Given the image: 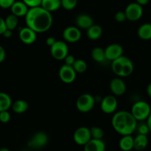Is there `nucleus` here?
Returning <instances> with one entry per match:
<instances>
[{"mask_svg": "<svg viewBox=\"0 0 151 151\" xmlns=\"http://www.w3.org/2000/svg\"><path fill=\"white\" fill-rule=\"evenodd\" d=\"M2 35L6 38H10V37L12 36V30H10V29H7L5 31H4V33L2 34Z\"/></svg>", "mask_w": 151, "mask_h": 151, "instance_id": "ea45409f", "label": "nucleus"}, {"mask_svg": "<svg viewBox=\"0 0 151 151\" xmlns=\"http://www.w3.org/2000/svg\"><path fill=\"white\" fill-rule=\"evenodd\" d=\"M56 40L54 37H52V36L48 37V38L46 39V44L50 47L51 46H53L55 43H56Z\"/></svg>", "mask_w": 151, "mask_h": 151, "instance_id": "58836bf2", "label": "nucleus"}, {"mask_svg": "<svg viewBox=\"0 0 151 151\" xmlns=\"http://www.w3.org/2000/svg\"><path fill=\"white\" fill-rule=\"evenodd\" d=\"M84 151H105V144L102 139H91L84 145Z\"/></svg>", "mask_w": 151, "mask_h": 151, "instance_id": "a211bd4d", "label": "nucleus"}, {"mask_svg": "<svg viewBox=\"0 0 151 151\" xmlns=\"http://www.w3.org/2000/svg\"><path fill=\"white\" fill-rule=\"evenodd\" d=\"M16 0H0V7L3 9L10 8Z\"/></svg>", "mask_w": 151, "mask_h": 151, "instance_id": "f704fd0d", "label": "nucleus"}, {"mask_svg": "<svg viewBox=\"0 0 151 151\" xmlns=\"http://www.w3.org/2000/svg\"><path fill=\"white\" fill-rule=\"evenodd\" d=\"M52 13L47 11L41 6L31 7L25 16L27 27L31 28L36 33L47 32L53 25Z\"/></svg>", "mask_w": 151, "mask_h": 151, "instance_id": "f257e3e1", "label": "nucleus"}, {"mask_svg": "<svg viewBox=\"0 0 151 151\" xmlns=\"http://www.w3.org/2000/svg\"><path fill=\"white\" fill-rule=\"evenodd\" d=\"M113 129L121 136L131 135L136 131L138 121L130 111L125 110L115 111L111 119Z\"/></svg>", "mask_w": 151, "mask_h": 151, "instance_id": "f03ea898", "label": "nucleus"}, {"mask_svg": "<svg viewBox=\"0 0 151 151\" xmlns=\"http://www.w3.org/2000/svg\"><path fill=\"white\" fill-rule=\"evenodd\" d=\"M130 113L138 122H142L147 119L151 113V107L146 101L139 100L133 105Z\"/></svg>", "mask_w": 151, "mask_h": 151, "instance_id": "20e7f679", "label": "nucleus"}, {"mask_svg": "<svg viewBox=\"0 0 151 151\" xmlns=\"http://www.w3.org/2000/svg\"><path fill=\"white\" fill-rule=\"evenodd\" d=\"M90 128L81 126L77 128L73 134V140L78 145L84 146L91 139Z\"/></svg>", "mask_w": 151, "mask_h": 151, "instance_id": "1a4fd4ad", "label": "nucleus"}, {"mask_svg": "<svg viewBox=\"0 0 151 151\" xmlns=\"http://www.w3.org/2000/svg\"><path fill=\"white\" fill-rule=\"evenodd\" d=\"M90 131L92 139H102V138L104 137V131L102 128L98 126H93L90 128Z\"/></svg>", "mask_w": 151, "mask_h": 151, "instance_id": "c85d7f7f", "label": "nucleus"}, {"mask_svg": "<svg viewBox=\"0 0 151 151\" xmlns=\"http://www.w3.org/2000/svg\"><path fill=\"white\" fill-rule=\"evenodd\" d=\"M5 21V24L7 27V29H10V30H14L18 26V23H19V19H18L17 16H16L13 14H10L5 18L4 19Z\"/></svg>", "mask_w": 151, "mask_h": 151, "instance_id": "bb28decb", "label": "nucleus"}, {"mask_svg": "<svg viewBox=\"0 0 151 151\" xmlns=\"http://www.w3.org/2000/svg\"><path fill=\"white\" fill-rule=\"evenodd\" d=\"M148 145V138L147 135L139 134L134 138L133 142V149L138 151L144 150Z\"/></svg>", "mask_w": 151, "mask_h": 151, "instance_id": "aec40b11", "label": "nucleus"}, {"mask_svg": "<svg viewBox=\"0 0 151 151\" xmlns=\"http://www.w3.org/2000/svg\"><path fill=\"white\" fill-rule=\"evenodd\" d=\"M6 29H7V27L5 24V21L0 16V35H2Z\"/></svg>", "mask_w": 151, "mask_h": 151, "instance_id": "e433bc0d", "label": "nucleus"}, {"mask_svg": "<svg viewBox=\"0 0 151 151\" xmlns=\"http://www.w3.org/2000/svg\"><path fill=\"white\" fill-rule=\"evenodd\" d=\"M147 94L151 98V83L148 84L147 87Z\"/></svg>", "mask_w": 151, "mask_h": 151, "instance_id": "37998d69", "label": "nucleus"}, {"mask_svg": "<svg viewBox=\"0 0 151 151\" xmlns=\"http://www.w3.org/2000/svg\"><path fill=\"white\" fill-rule=\"evenodd\" d=\"M28 10H29V7L22 1H16L10 7L12 14L15 15L18 18L22 17V16L25 17Z\"/></svg>", "mask_w": 151, "mask_h": 151, "instance_id": "f3484780", "label": "nucleus"}, {"mask_svg": "<svg viewBox=\"0 0 151 151\" xmlns=\"http://www.w3.org/2000/svg\"><path fill=\"white\" fill-rule=\"evenodd\" d=\"M0 151H10V150L7 147H1V148H0Z\"/></svg>", "mask_w": 151, "mask_h": 151, "instance_id": "c03bdc74", "label": "nucleus"}, {"mask_svg": "<svg viewBox=\"0 0 151 151\" xmlns=\"http://www.w3.org/2000/svg\"><path fill=\"white\" fill-rule=\"evenodd\" d=\"M114 19L118 23H121V22H124V21L127 20V18H126V15L124 11H118L115 13V16H114Z\"/></svg>", "mask_w": 151, "mask_h": 151, "instance_id": "473e14b6", "label": "nucleus"}, {"mask_svg": "<svg viewBox=\"0 0 151 151\" xmlns=\"http://www.w3.org/2000/svg\"><path fill=\"white\" fill-rule=\"evenodd\" d=\"M123 52H124V49H123L122 46L120 45V44H110L105 49L106 60L113 61V60H115L118 58L123 55Z\"/></svg>", "mask_w": 151, "mask_h": 151, "instance_id": "ddd939ff", "label": "nucleus"}, {"mask_svg": "<svg viewBox=\"0 0 151 151\" xmlns=\"http://www.w3.org/2000/svg\"><path fill=\"white\" fill-rule=\"evenodd\" d=\"M59 76L61 81L66 84L72 83L76 78V72L72 66L64 64L59 71Z\"/></svg>", "mask_w": 151, "mask_h": 151, "instance_id": "6e6552de", "label": "nucleus"}, {"mask_svg": "<svg viewBox=\"0 0 151 151\" xmlns=\"http://www.w3.org/2000/svg\"><path fill=\"white\" fill-rule=\"evenodd\" d=\"M110 89L115 96H121L125 93L127 86L120 78H115L110 82Z\"/></svg>", "mask_w": 151, "mask_h": 151, "instance_id": "2eb2a0df", "label": "nucleus"}, {"mask_svg": "<svg viewBox=\"0 0 151 151\" xmlns=\"http://www.w3.org/2000/svg\"><path fill=\"white\" fill-rule=\"evenodd\" d=\"M40 6L50 13L56 11L62 7L61 0H41Z\"/></svg>", "mask_w": 151, "mask_h": 151, "instance_id": "412c9836", "label": "nucleus"}, {"mask_svg": "<svg viewBox=\"0 0 151 151\" xmlns=\"http://www.w3.org/2000/svg\"><path fill=\"white\" fill-rule=\"evenodd\" d=\"M127 20L130 22H136L143 16V7L137 2H132L127 4L124 10Z\"/></svg>", "mask_w": 151, "mask_h": 151, "instance_id": "0eeeda50", "label": "nucleus"}, {"mask_svg": "<svg viewBox=\"0 0 151 151\" xmlns=\"http://www.w3.org/2000/svg\"><path fill=\"white\" fill-rule=\"evenodd\" d=\"M12 99L5 92H0V111H7L12 106Z\"/></svg>", "mask_w": 151, "mask_h": 151, "instance_id": "393cba45", "label": "nucleus"}, {"mask_svg": "<svg viewBox=\"0 0 151 151\" xmlns=\"http://www.w3.org/2000/svg\"><path fill=\"white\" fill-rule=\"evenodd\" d=\"M102 35V27L93 24L87 29V35L92 41H96L101 38Z\"/></svg>", "mask_w": 151, "mask_h": 151, "instance_id": "4be33fe9", "label": "nucleus"}, {"mask_svg": "<svg viewBox=\"0 0 151 151\" xmlns=\"http://www.w3.org/2000/svg\"><path fill=\"white\" fill-rule=\"evenodd\" d=\"M6 58V51L2 46L0 45V63H2Z\"/></svg>", "mask_w": 151, "mask_h": 151, "instance_id": "4c0bfd02", "label": "nucleus"}, {"mask_svg": "<svg viewBox=\"0 0 151 151\" xmlns=\"http://www.w3.org/2000/svg\"><path fill=\"white\" fill-rule=\"evenodd\" d=\"M64 60H65V64L68 65V66H73V64L74 62H75L76 58L73 55L68 54V55L66 56V58L64 59Z\"/></svg>", "mask_w": 151, "mask_h": 151, "instance_id": "c9c22d12", "label": "nucleus"}, {"mask_svg": "<svg viewBox=\"0 0 151 151\" xmlns=\"http://www.w3.org/2000/svg\"><path fill=\"white\" fill-rule=\"evenodd\" d=\"M21 41L25 44H32L36 41L37 38V33L31 28L28 27L21 28L19 33Z\"/></svg>", "mask_w": 151, "mask_h": 151, "instance_id": "4468645a", "label": "nucleus"}, {"mask_svg": "<svg viewBox=\"0 0 151 151\" xmlns=\"http://www.w3.org/2000/svg\"><path fill=\"white\" fill-rule=\"evenodd\" d=\"M134 138L131 135L122 136L119 141V147L123 151H130L133 149Z\"/></svg>", "mask_w": 151, "mask_h": 151, "instance_id": "5701e85b", "label": "nucleus"}, {"mask_svg": "<svg viewBox=\"0 0 151 151\" xmlns=\"http://www.w3.org/2000/svg\"><path fill=\"white\" fill-rule=\"evenodd\" d=\"M10 120V114L7 111H0V122L1 123H7Z\"/></svg>", "mask_w": 151, "mask_h": 151, "instance_id": "2f4dec72", "label": "nucleus"}, {"mask_svg": "<svg viewBox=\"0 0 151 151\" xmlns=\"http://www.w3.org/2000/svg\"><path fill=\"white\" fill-rule=\"evenodd\" d=\"M111 68L115 75L119 78H126L131 75L134 70V65L129 58L121 55L113 60Z\"/></svg>", "mask_w": 151, "mask_h": 151, "instance_id": "7ed1b4c3", "label": "nucleus"}, {"mask_svg": "<svg viewBox=\"0 0 151 151\" xmlns=\"http://www.w3.org/2000/svg\"><path fill=\"white\" fill-rule=\"evenodd\" d=\"M149 1H150V0H136V2H137L138 4H140L141 6H142V7H143V6L147 5V4L149 3Z\"/></svg>", "mask_w": 151, "mask_h": 151, "instance_id": "a19ab883", "label": "nucleus"}, {"mask_svg": "<svg viewBox=\"0 0 151 151\" xmlns=\"http://www.w3.org/2000/svg\"><path fill=\"white\" fill-rule=\"evenodd\" d=\"M72 66L76 73H83L87 69V63L82 59H76Z\"/></svg>", "mask_w": 151, "mask_h": 151, "instance_id": "cd10ccee", "label": "nucleus"}, {"mask_svg": "<svg viewBox=\"0 0 151 151\" xmlns=\"http://www.w3.org/2000/svg\"><path fill=\"white\" fill-rule=\"evenodd\" d=\"M91 58L93 60L98 63H102L106 60L105 50L101 47H95L91 51Z\"/></svg>", "mask_w": 151, "mask_h": 151, "instance_id": "a878e982", "label": "nucleus"}, {"mask_svg": "<svg viewBox=\"0 0 151 151\" xmlns=\"http://www.w3.org/2000/svg\"><path fill=\"white\" fill-rule=\"evenodd\" d=\"M118 101L115 95H107L101 102V109L107 114H111L116 111Z\"/></svg>", "mask_w": 151, "mask_h": 151, "instance_id": "9d476101", "label": "nucleus"}, {"mask_svg": "<svg viewBox=\"0 0 151 151\" xmlns=\"http://www.w3.org/2000/svg\"><path fill=\"white\" fill-rule=\"evenodd\" d=\"M137 35L142 40H151V23H144L139 27Z\"/></svg>", "mask_w": 151, "mask_h": 151, "instance_id": "6ab92c4d", "label": "nucleus"}, {"mask_svg": "<svg viewBox=\"0 0 151 151\" xmlns=\"http://www.w3.org/2000/svg\"><path fill=\"white\" fill-rule=\"evenodd\" d=\"M95 98L90 94H83L78 97L76 106L78 111L81 113L90 112L94 108Z\"/></svg>", "mask_w": 151, "mask_h": 151, "instance_id": "39448f33", "label": "nucleus"}, {"mask_svg": "<svg viewBox=\"0 0 151 151\" xmlns=\"http://www.w3.org/2000/svg\"><path fill=\"white\" fill-rule=\"evenodd\" d=\"M136 131H137L139 134H143V135L147 136L150 133V129L148 128L147 124V122H144V121H142L140 124H137Z\"/></svg>", "mask_w": 151, "mask_h": 151, "instance_id": "7c9ffc66", "label": "nucleus"}, {"mask_svg": "<svg viewBox=\"0 0 151 151\" xmlns=\"http://www.w3.org/2000/svg\"><path fill=\"white\" fill-rule=\"evenodd\" d=\"M76 24L79 29H87L93 24V19L90 15L81 13L77 16L76 19Z\"/></svg>", "mask_w": 151, "mask_h": 151, "instance_id": "dca6fc26", "label": "nucleus"}, {"mask_svg": "<svg viewBox=\"0 0 151 151\" xmlns=\"http://www.w3.org/2000/svg\"><path fill=\"white\" fill-rule=\"evenodd\" d=\"M48 142V136L43 131L36 133L28 142V146L32 148H41Z\"/></svg>", "mask_w": 151, "mask_h": 151, "instance_id": "f8f14e48", "label": "nucleus"}, {"mask_svg": "<svg viewBox=\"0 0 151 151\" xmlns=\"http://www.w3.org/2000/svg\"><path fill=\"white\" fill-rule=\"evenodd\" d=\"M13 111L16 114H23L28 111L29 105L27 101L24 100H17L12 103L11 106Z\"/></svg>", "mask_w": 151, "mask_h": 151, "instance_id": "b1692460", "label": "nucleus"}, {"mask_svg": "<svg viewBox=\"0 0 151 151\" xmlns=\"http://www.w3.org/2000/svg\"><path fill=\"white\" fill-rule=\"evenodd\" d=\"M69 49L66 43L63 41H56L50 47V54L52 57L57 60H64L68 55Z\"/></svg>", "mask_w": 151, "mask_h": 151, "instance_id": "423d86ee", "label": "nucleus"}, {"mask_svg": "<svg viewBox=\"0 0 151 151\" xmlns=\"http://www.w3.org/2000/svg\"><path fill=\"white\" fill-rule=\"evenodd\" d=\"M64 40L69 43H76L81 38V30L75 26H70L65 28L62 32Z\"/></svg>", "mask_w": 151, "mask_h": 151, "instance_id": "9b49d317", "label": "nucleus"}, {"mask_svg": "<svg viewBox=\"0 0 151 151\" xmlns=\"http://www.w3.org/2000/svg\"><path fill=\"white\" fill-rule=\"evenodd\" d=\"M146 121H147V125H148V128H149V129H150V132H151V113L150 114V115L149 116H148V117H147V119H146Z\"/></svg>", "mask_w": 151, "mask_h": 151, "instance_id": "79ce46f5", "label": "nucleus"}, {"mask_svg": "<svg viewBox=\"0 0 151 151\" xmlns=\"http://www.w3.org/2000/svg\"><path fill=\"white\" fill-rule=\"evenodd\" d=\"M78 0H61V5L66 10H73L77 5Z\"/></svg>", "mask_w": 151, "mask_h": 151, "instance_id": "c756f323", "label": "nucleus"}, {"mask_svg": "<svg viewBox=\"0 0 151 151\" xmlns=\"http://www.w3.org/2000/svg\"><path fill=\"white\" fill-rule=\"evenodd\" d=\"M22 1L25 3L29 8L40 6L41 2V0H22Z\"/></svg>", "mask_w": 151, "mask_h": 151, "instance_id": "72a5a7b5", "label": "nucleus"}]
</instances>
